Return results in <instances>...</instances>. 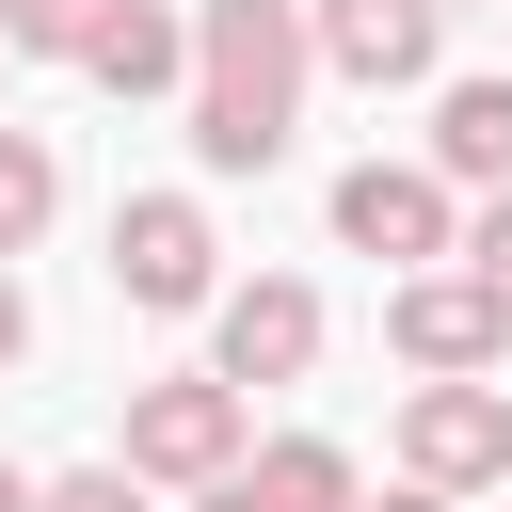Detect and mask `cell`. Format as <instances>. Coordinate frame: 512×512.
Instances as JSON below:
<instances>
[{
  "label": "cell",
  "mask_w": 512,
  "mask_h": 512,
  "mask_svg": "<svg viewBox=\"0 0 512 512\" xmlns=\"http://www.w3.org/2000/svg\"><path fill=\"white\" fill-rule=\"evenodd\" d=\"M304 128V0H208L192 16V160L272 176Z\"/></svg>",
  "instance_id": "1"
},
{
  "label": "cell",
  "mask_w": 512,
  "mask_h": 512,
  "mask_svg": "<svg viewBox=\"0 0 512 512\" xmlns=\"http://www.w3.org/2000/svg\"><path fill=\"white\" fill-rule=\"evenodd\" d=\"M384 336H400V368H432V384H480V368H512V304H496L480 272H400Z\"/></svg>",
  "instance_id": "2"
},
{
  "label": "cell",
  "mask_w": 512,
  "mask_h": 512,
  "mask_svg": "<svg viewBox=\"0 0 512 512\" xmlns=\"http://www.w3.org/2000/svg\"><path fill=\"white\" fill-rule=\"evenodd\" d=\"M336 240H352V256H400V272H432V256L464 240V208H448V176H432V160H352V176H336Z\"/></svg>",
  "instance_id": "3"
},
{
  "label": "cell",
  "mask_w": 512,
  "mask_h": 512,
  "mask_svg": "<svg viewBox=\"0 0 512 512\" xmlns=\"http://www.w3.org/2000/svg\"><path fill=\"white\" fill-rule=\"evenodd\" d=\"M208 256H224V240H208V208H192V192H128V208H112V288H128L144 320L208 304V288H224Z\"/></svg>",
  "instance_id": "4"
},
{
  "label": "cell",
  "mask_w": 512,
  "mask_h": 512,
  "mask_svg": "<svg viewBox=\"0 0 512 512\" xmlns=\"http://www.w3.org/2000/svg\"><path fill=\"white\" fill-rule=\"evenodd\" d=\"M208 384H304L320 368V288L304 272H256V288H208Z\"/></svg>",
  "instance_id": "5"
},
{
  "label": "cell",
  "mask_w": 512,
  "mask_h": 512,
  "mask_svg": "<svg viewBox=\"0 0 512 512\" xmlns=\"http://www.w3.org/2000/svg\"><path fill=\"white\" fill-rule=\"evenodd\" d=\"M224 464H240V384L192 368V384H144V400H128V480H192V496H208Z\"/></svg>",
  "instance_id": "6"
},
{
  "label": "cell",
  "mask_w": 512,
  "mask_h": 512,
  "mask_svg": "<svg viewBox=\"0 0 512 512\" xmlns=\"http://www.w3.org/2000/svg\"><path fill=\"white\" fill-rule=\"evenodd\" d=\"M400 464H416V496L512 480V400H496V384H416V400H400Z\"/></svg>",
  "instance_id": "7"
},
{
  "label": "cell",
  "mask_w": 512,
  "mask_h": 512,
  "mask_svg": "<svg viewBox=\"0 0 512 512\" xmlns=\"http://www.w3.org/2000/svg\"><path fill=\"white\" fill-rule=\"evenodd\" d=\"M432 32H448L432 0H320L304 16V64H336V80L384 96V80H432Z\"/></svg>",
  "instance_id": "8"
},
{
  "label": "cell",
  "mask_w": 512,
  "mask_h": 512,
  "mask_svg": "<svg viewBox=\"0 0 512 512\" xmlns=\"http://www.w3.org/2000/svg\"><path fill=\"white\" fill-rule=\"evenodd\" d=\"M80 80H112V96H176V80H192V16H160V0H112V16L80 32Z\"/></svg>",
  "instance_id": "9"
},
{
  "label": "cell",
  "mask_w": 512,
  "mask_h": 512,
  "mask_svg": "<svg viewBox=\"0 0 512 512\" xmlns=\"http://www.w3.org/2000/svg\"><path fill=\"white\" fill-rule=\"evenodd\" d=\"M432 176L512 192V80H448V96H432Z\"/></svg>",
  "instance_id": "10"
},
{
  "label": "cell",
  "mask_w": 512,
  "mask_h": 512,
  "mask_svg": "<svg viewBox=\"0 0 512 512\" xmlns=\"http://www.w3.org/2000/svg\"><path fill=\"white\" fill-rule=\"evenodd\" d=\"M256 512H352V448H320V432H288V448H256V464H224Z\"/></svg>",
  "instance_id": "11"
},
{
  "label": "cell",
  "mask_w": 512,
  "mask_h": 512,
  "mask_svg": "<svg viewBox=\"0 0 512 512\" xmlns=\"http://www.w3.org/2000/svg\"><path fill=\"white\" fill-rule=\"evenodd\" d=\"M48 208H64V160H48L32 128H0V272L32 256V224H48Z\"/></svg>",
  "instance_id": "12"
},
{
  "label": "cell",
  "mask_w": 512,
  "mask_h": 512,
  "mask_svg": "<svg viewBox=\"0 0 512 512\" xmlns=\"http://www.w3.org/2000/svg\"><path fill=\"white\" fill-rule=\"evenodd\" d=\"M112 0H0V48H48V64H80V32H96Z\"/></svg>",
  "instance_id": "13"
},
{
  "label": "cell",
  "mask_w": 512,
  "mask_h": 512,
  "mask_svg": "<svg viewBox=\"0 0 512 512\" xmlns=\"http://www.w3.org/2000/svg\"><path fill=\"white\" fill-rule=\"evenodd\" d=\"M448 256H464V272H480V288H496V304H512V192H480V224H464V240H448Z\"/></svg>",
  "instance_id": "14"
},
{
  "label": "cell",
  "mask_w": 512,
  "mask_h": 512,
  "mask_svg": "<svg viewBox=\"0 0 512 512\" xmlns=\"http://www.w3.org/2000/svg\"><path fill=\"white\" fill-rule=\"evenodd\" d=\"M32 512H144L128 464H80V480H32Z\"/></svg>",
  "instance_id": "15"
},
{
  "label": "cell",
  "mask_w": 512,
  "mask_h": 512,
  "mask_svg": "<svg viewBox=\"0 0 512 512\" xmlns=\"http://www.w3.org/2000/svg\"><path fill=\"white\" fill-rule=\"evenodd\" d=\"M16 352H32V288L0 272V368H16Z\"/></svg>",
  "instance_id": "16"
},
{
  "label": "cell",
  "mask_w": 512,
  "mask_h": 512,
  "mask_svg": "<svg viewBox=\"0 0 512 512\" xmlns=\"http://www.w3.org/2000/svg\"><path fill=\"white\" fill-rule=\"evenodd\" d=\"M192 512H256V496H240V480H208V496H192Z\"/></svg>",
  "instance_id": "17"
},
{
  "label": "cell",
  "mask_w": 512,
  "mask_h": 512,
  "mask_svg": "<svg viewBox=\"0 0 512 512\" xmlns=\"http://www.w3.org/2000/svg\"><path fill=\"white\" fill-rule=\"evenodd\" d=\"M0 512H32V480H16V464H0Z\"/></svg>",
  "instance_id": "18"
},
{
  "label": "cell",
  "mask_w": 512,
  "mask_h": 512,
  "mask_svg": "<svg viewBox=\"0 0 512 512\" xmlns=\"http://www.w3.org/2000/svg\"><path fill=\"white\" fill-rule=\"evenodd\" d=\"M384 512H448V496H384Z\"/></svg>",
  "instance_id": "19"
},
{
  "label": "cell",
  "mask_w": 512,
  "mask_h": 512,
  "mask_svg": "<svg viewBox=\"0 0 512 512\" xmlns=\"http://www.w3.org/2000/svg\"><path fill=\"white\" fill-rule=\"evenodd\" d=\"M432 16H448V0H432Z\"/></svg>",
  "instance_id": "20"
},
{
  "label": "cell",
  "mask_w": 512,
  "mask_h": 512,
  "mask_svg": "<svg viewBox=\"0 0 512 512\" xmlns=\"http://www.w3.org/2000/svg\"><path fill=\"white\" fill-rule=\"evenodd\" d=\"M0 64H16V48H0Z\"/></svg>",
  "instance_id": "21"
}]
</instances>
